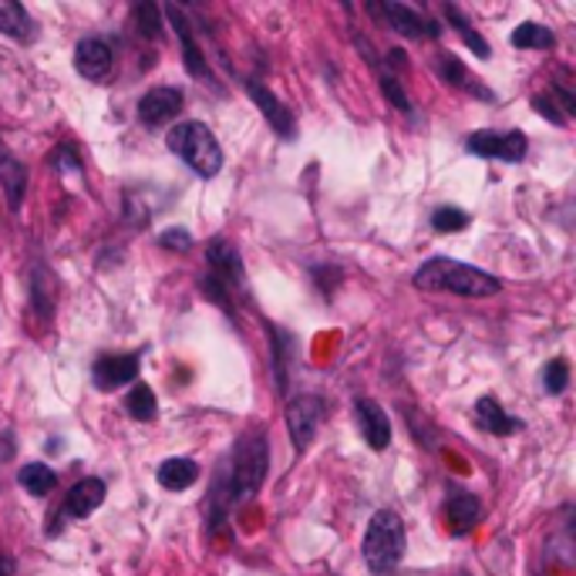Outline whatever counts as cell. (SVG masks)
I'll return each mask as SVG.
<instances>
[{"mask_svg": "<svg viewBox=\"0 0 576 576\" xmlns=\"http://www.w3.org/2000/svg\"><path fill=\"white\" fill-rule=\"evenodd\" d=\"M206 263H209V277H216L230 293H233V287H243V284H246L243 256H240V250H237L233 240L212 237L209 246H206Z\"/></svg>", "mask_w": 576, "mask_h": 576, "instance_id": "obj_8", "label": "cell"}, {"mask_svg": "<svg viewBox=\"0 0 576 576\" xmlns=\"http://www.w3.org/2000/svg\"><path fill=\"white\" fill-rule=\"evenodd\" d=\"M441 14H446V18H449V24H452V27L459 31V37H462V41L469 44V48H472V55H479L482 61H485V58H489V41H485V37H482V34H479L475 27H472V21H469V18H465V14H462V11H459L456 4H446V8H441Z\"/></svg>", "mask_w": 576, "mask_h": 576, "instance_id": "obj_25", "label": "cell"}, {"mask_svg": "<svg viewBox=\"0 0 576 576\" xmlns=\"http://www.w3.org/2000/svg\"><path fill=\"white\" fill-rule=\"evenodd\" d=\"M115 55L108 48V41L102 37H81L74 48V71L88 81H105L112 74Z\"/></svg>", "mask_w": 576, "mask_h": 576, "instance_id": "obj_11", "label": "cell"}, {"mask_svg": "<svg viewBox=\"0 0 576 576\" xmlns=\"http://www.w3.org/2000/svg\"><path fill=\"white\" fill-rule=\"evenodd\" d=\"M125 412L136 418V422H152L155 412H159L155 391L146 381H136V384H131V391L125 394Z\"/></svg>", "mask_w": 576, "mask_h": 576, "instance_id": "obj_24", "label": "cell"}, {"mask_svg": "<svg viewBox=\"0 0 576 576\" xmlns=\"http://www.w3.org/2000/svg\"><path fill=\"white\" fill-rule=\"evenodd\" d=\"M270 469V441L263 425L246 428L237 446L227 459V465H219V475L212 482V493H209V529H216L219 522L227 519V509L256 496L263 479H267Z\"/></svg>", "mask_w": 576, "mask_h": 576, "instance_id": "obj_1", "label": "cell"}, {"mask_svg": "<svg viewBox=\"0 0 576 576\" xmlns=\"http://www.w3.org/2000/svg\"><path fill=\"white\" fill-rule=\"evenodd\" d=\"M159 243H162L165 250L186 253V250L193 246V237H189V230H165V233L159 237Z\"/></svg>", "mask_w": 576, "mask_h": 576, "instance_id": "obj_32", "label": "cell"}, {"mask_svg": "<svg viewBox=\"0 0 576 576\" xmlns=\"http://www.w3.org/2000/svg\"><path fill=\"white\" fill-rule=\"evenodd\" d=\"M465 149L479 159H499V162H522L529 152V142L522 131H493V128H482L472 131L465 139Z\"/></svg>", "mask_w": 576, "mask_h": 576, "instance_id": "obj_6", "label": "cell"}, {"mask_svg": "<svg viewBox=\"0 0 576 576\" xmlns=\"http://www.w3.org/2000/svg\"><path fill=\"white\" fill-rule=\"evenodd\" d=\"M51 162H55L58 172H81V162H78L74 146H58L55 155H51Z\"/></svg>", "mask_w": 576, "mask_h": 576, "instance_id": "obj_31", "label": "cell"}, {"mask_svg": "<svg viewBox=\"0 0 576 576\" xmlns=\"http://www.w3.org/2000/svg\"><path fill=\"white\" fill-rule=\"evenodd\" d=\"M365 563L375 576H391L405 556V522L394 509H378L361 540Z\"/></svg>", "mask_w": 576, "mask_h": 576, "instance_id": "obj_3", "label": "cell"}, {"mask_svg": "<svg viewBox=\"0 0 576 576\" xmlns=\"http://www.w3.org/2000/svg\"><path fill=\"white\" fill-rule=\"evenodd\" d=\"M139 365H142V354H102L92 368V384L99 391H118L125 384H136L139 381Z\"/></svg>", "mask_w": 576, "mask_h": 576, "instance_id": "obj_9", "label": "cell"}, {"mask_svg": "<svg viewBox=\"0 0 576 576\" xmlns=\"http://www.w3.org/2000/svg\"><path fill=\"white\" fill-rule=\"evenodd\" d=\"M159 485L162 489H169V493H186L189 485L199 479V465L193 462V459H186V456H175V459H165L162 465H159Z\"/></svg>", "mask_w": 576, "mask_h": 576, "instance_id": "obj_20", "label": "cell"}, {"mask_svg": "<svg viewBox=\"0 0 576 576\" xmlns=\"http://www.w3.org/2000/svg\"><path fill=\"white\" fill-rule=\"evenodd\" d=\"M368 11H371V14H381V18L388 21V27L398 31L402 37H415V41H435V37H441V24H438V21L418 14V11L408 8V4H398V0L371 4Z\"/></svg>", "mask_w": 576, "mask_h": 576, "instance_id": "obj_7", "label": "cell"}, {"mask_svg": "<svg viewBox=\"0 0 576 576\" xmlns=\"http://www.w3.org/2000/svg\"><path fill=\"white\" fill-rule=\"evenodd\" d=\"M543 388H546L550 394H563V391L569 388V365H566L563 358H556V361L546 365V371H543Z\"/></svg>", "mask_w": 576, "mask_h": 576, "instance_id": "obj_30", "label": "cell"}, {"mask_svg": "<svg viewBox=\"0 0 576 576\" xmlns=\"http://www.w3.org/2000/svg\"><path fill=\"white\" fill-rule=\"evenodd\" d=\"M435 74L441 78V81H449L452 88H459V92H469L472 99H482V102H496V95L485 88L472 71H465V65L456 58V55H449V51H441L438 58H435Z\"/></svg>", "mask_w": 576, "mask_h": 576, "instance_id": "obj_14", "label": "cell"}, {"mask_svg": "<svg viewBox=\"0 0 576 576\" xmlns=\"http://www.w3.org/2000/svg\"><path fill=\"white\" fill-rule=\"evenodd\" d=\"M102 503H105V482L102 479H81L68 489V496L61 503V512H68L74 519H84V516H92Z\"/></svg>", "mask_w": 576, "mask_h": 576, "instance_id": "obj_16", "label": "cell"}, {"mask_svg": "<svg viewBox=\"0 0 576 576\" xmlns=\"http://www.w3.org/2000/svg\"><path fill=\"white\" fill-rule=\"evenodd\" d=\"M0 34H8L21 44H31L37 37V24L31 21L27 8L18 0H0Z\"/></svg>", "mask_w": 576, "mask_h": 576, "instance_id": "obj_18", "label": "cell"}, {"mask_svg": "<svg viewBox=\"0 0 576 576\" xmlns=\"http://www.w3.org/2000/svg\"><path fill=\"white\" fill-rule=\"evenodd\" d=\"M246 95L253 99V105L260 108V115L267 118V125L277 131L280 139H287V142L297 139V118H293V112L270 92L267 84L256 81V78H250V81H246Z\"/></svg>", "mask_w": 576, "mask_h": 576, "instance_id": "obj_10", "label": "cell"}, {"mask_svg": "<svg viewBox=\"0 0 576 576\" xmlns=\"http://www.w3.org/2000/svg\"><path fill=\"white\" fill-rule=\"evenodd\" d=\"M479 516H482V506H479L475 496H469V493H452V496H449L446 522H449V529H452V537L472 533L475 522H479Z\"/></svg>", "mask_w": 576, "mask_h": 576, "instance_id": "obj_19", "label": "cell"}, {"mask_svg": "<svg viewBox=\"0 0 576 576\" xmlns=\"http://www.w3.org/2000/svg\"><path fill=\"white\" fill-rule=\"evenodd\" d=\"M183 105H186V99H183L180 88H152V92H146L142 102H139V118L149 128H159V125H165V122H172L175 115H180Z\"/></svg>", "mask_w": 576, "mask_h": 576, "instance_id": "obj_13", "label": "cell"}, {"mask_svg": "<svg viewBox=\"0 0 576 576\" xmlns=\"http://www.w3.org/2000/svg\"><path fill=\"white\" fill-rule=\"evenodd\" d=\"M415 287L428 290V293H456V297H469V300L496 297L503 290V284L493 274L469 267V263H459L452 256L425 260L415 270Z\"/></svg>", "mask_w": 576, "mask_h": 576, "instance_id": "obj_2", "label": "cell"}, {"mask_svg": "<svg viewBox=\"0 0 576 576\" xmlns=\"http://www.w3.org/2000/svg\"><path fill=\"white\" fill-rule=\"evenodd\" d=\"M0 186H4L11 206L18 209L24 203V189H27V165L18 162L4 146H0Z\"/></svg>", "mask_w": 576, "mask_h": 576, "instance_id": "obj_21", "label": "cell"}, {"mask_svg": "<svg viewBox=\"0 0 576 576\" xmlns=\"http://www.w3.org/2000/svg\"><path fill=\"white\" fill-rule=\"evenodd\" d=\"M18 485H24V493L27 496H48L55 485H58V475H55V469H48L44 462H31V465H24L21 472H18Z\"/></svg>", "mask_w": 576, "mask_h": 576, "instance_id": "obj_22", "label": "cell"}, {"mask_svg": "<svg viewBox=\"0 0 576 576\" xmlns=\"http://www.w3.org/2000/svg\"><path fill=\"white\" fill-rule=\"evenodd\" d=\"M475 425L485 431V435H512L522 428L519 418H512L496 398H479L475 402Z\"/></svg>", "mask_w": 576, "mask_h": 576, "instance_id": "obj_17", "label": "cell"}, {"mask_svg": "<svg viewBox=\"0 0 576 576\" xmlns=\"http://www.w3.org/2000/svg\"><path fill=\"white\" fill-rule=\"evenodd\" d=\"M512 48H529V51H550L556 48V34L543 24H533V21H526L512 31Z\"/></svg>", "mask_w": 576, "mask_h": 576, "instance_id": "obj_23", "label": "cell"}, {"mask_svg": "<svg viewBox=\"0 0 576 576\" xmlns=\"http://www.w3.org/2000/svg\"><path fill=\"white\" fill-rule=\"evenodd\" d=\"M533 105H537V112H540L543 118H550L553 125H566V118L556 112V102H553V99H546V95H537V99H533Z\"/></svg>", "mask_w": 576, "mask_h": 576, "instance_id": "obj_33", "label": "cell"}, {"mask_svg": "<svg viewBox=\"0 0 576 576\" xmlns=\"http://www.w3.org/2000/svg\"><path fill=\"white\" fill-rule=\"evenodd\" d=\"M375 65V61H371ZM375 71H378V65H375ZM378 84H381V92H384V99L402 112V115H412V99L405 95V88H402V81H398L391 71H378Z\"/></svg>", "mask_w": 576, "mask_h": 576, "instance_id": "obj_28", "label": "cell"}, {"mask_svg": "<svg viewBox=\"0 0 576 576\" xmlns=\"http://www.w3.org/2000/svg\"><path fill=\"white\" fill-rule=\"evenodd\" d=\"M131 18H136V24H139V34H142V37H149V41L162 37L159 8H152V4H136V11H131Z\"/></svg>", "mask_w": 576, "mask_h": 576, "instance_id": "obj_29", "label": "cell"}, {"mask_svg": "<svg viewBox=\"0 0 576 576\" xmlns=\"http://www.w3.org/2000/svg\"><path fill=\"white\" fill-rule=\"evenodd\" d=\"M11 569H14V563L8 556H0V576H11Z\"/></svg>", "mask_w": 576, "mask_h": 576, "instance_id": "obj_34", "label": "cell"}, {"mask_svg": "<svg viewBox=\"0 0 576 576\" xmlns=\"http://www.w3.org/2000/svg\"><path fill=\"white\" fill-rule=\"evenodd\" d=\"M165 146H169L172 155H180L196 175H203V180H212V175H219V169H223V149H219L216 136L203 122L175 125L165 136Z\"/></svg>", "mask_w": 576, "mask_h": 576, "instance_id": "obj_4", "label": "cell"}, {"mask_svg": "<svg viewBox=\"0 0 576 576\" xmlns=\"http://www.w3.org/2000/svg\"><path fill=\"white\" fill-rule=\"evenodd\" d=\"M469 223H472V216L459 206H441L431 212V230L438 233H462Z\"/></svg>", "mask_w": 576, "mask_h": 576, "instance_id": "obj_27", "label": "cell"}, {"mask_svg": "<svg viewBox=\"0 0 576 576\" xmlns=\"http://www.w3.org/2000/svg\"><path fill=\"white\" fill-rule=\"evenodd\" d=\"M324 415H327V405L318 394H300V398H290L287 402V431H290V441H293L297 452H307L310 446H314Z\"/></svg>", "mask_w": 576, "mask_h": 576, "instance_id": "obj_5", "label": "cell"}, {"mask_svg": "<svg viewBox=\"0 0 576 576\" xmlns=\"http://www.w3.org/2000/svg\"><path fill=\"white\" fill-rule=\"evenodd\" d=\"M165 18H169V24H172V31H175V37L183 41V61H186V71L193 74V78H212L209 74V65H206V58H203V51H199V44H196V37H193V24L186 21V14L180 11V8H165Z\"/></svg>", "mask_w": 576, "mask_h": 576, "instance_id": "obj_15", "label": "cell"}, {"mask_svg": "<svg viewBox=\"0 0 576 576\" xmlns=\"http://www.w3.org/2000/svg\"><path fill=\"white\" fill-rule=\"evenodd\" d=\"M55 293H58V287H55V277L48 274V267H34V307L44 318H51Z\"/></svg>", "mask_w": 576, "mask_h": 576, "instance_id": "obj_26", "label": "cell"}, {"mask_svg": "<svg viewBox=\"0 0 576 576\" xmlns=\"http://www.w3.org/2000/svg\"><path fill=\"white\" fill-rule=\"evenodd\" d=\"M354 415H358V428H361V438L375 452H384L391 446V422H388V412L371 402V398H358L354 402Z\"/></svg>", "mask_w": 576, "mask_h": 576, "instance_id": "obj_12", "label": "cell"}]
</instances>
